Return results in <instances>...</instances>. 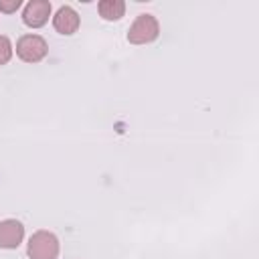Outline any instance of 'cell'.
Returning <instances> with one entry per match:
<instances>
[{
  "label": "cell",
  "instance_id": "1",
  "mask_svg": "<svg viewBox=\"0 0 259 259\" xmlns=\"http://www.w3.org/2000/svg\"><path fill=\"white\" fill-rule=\"evenodd\" d=\"M160 36V24L154 14H138L127 30V42L132 45H148Z\"/></svg>",
  "mask_w": 259,
  "mask_h": 259
},
{
  "label": "cell",
  "instance_id": "2",
  "mask_svg": "<svg viewBox=\"0 0 259 259\" xmlns=\"http://www.w3.org/2000/svg\"><path fill=\"white\" fill-rule=\"evenodd\" d=\"M26 253L30 259H57L59 257V239L51 231H36L30 235Z\"/></svg>",
  "mask_w": 259,
  "mask_h": 259
},
{
  "label": "cell",
  "instance_id": "3",
  "mask_svg": "<svg viewBox=\"0 0 259 259\" xmlns=\"http://www.w3.org/2000/svg\"><path fill=\"white\" fill-rule=\"evenodd\" d=\"M49 45L40 34H22L16 40V55L24 63H38L47 57Z\"/></svg>",
  "mask_w": 259,
  "mask_h": 259
},
{
  "label": "cell",
  "instance_id": "4",
  "mask_svg": "<svg viewBox=\"0 0 259 259\" xmlns=\"http://www.w3.org/2000/svg\"><path fill=\"white\" fill-rule=\"evenodd\" d=\"M51 10L53 6L49 0H30L22 10V22L30 28H40L49 22Z\"/></svg>",
  "mask_w": 259,
  "mask_h": 259
},
{
  "label": "cell",
  "instance_id": "5",
  "mask_svg": "<svg viewBox=\"0 0 259 259\" xmlns=\"http://www.w3.org/2000/svg\"><path fill=\"white\" fill-rule=\"evenodd\" d=\"M24 239V225L16 219L0 221V249H16Z\"/></svg>",
  "mask_w": 259,
  "mask_h": 259
},
{
  "label": "cell",
  "instance_id": "6",
  "mask_svg": "<svg viewBox=\"0 0 259 259\" xmlns=\"http://www.w3.org/2000/svg\"><path fill=\"white\" fill-rule=\"evenodd\" d=\"M79 24H81V18L75 12V8H71V6H61L57 10V14L53 16V26L59 34H73V32H77Z\"/></svg>",
  "mask_w": 259,
  "mask_h": 259
},
{
  "label": "cell",
  "instance_id": "7",
  "mask_svg": "<svg viewBox=\"0 0 259 259\" xmlns=\"http://www.w3.org/2000/svg\"><path fill=\"white\" fill-rule=\"evenodd\" d=\"M97 10L103 20H119L125 14V2L123 0H101L97 4Z\"/></svg>",
  "mask_w": 259,
  "mask_h": 259
},
{
  "label": "cell",
  "instance_id": "8",
  "mask_svg": "<svg viewBox=\"0 0 259 259\" xmlns=\"http://www.w3.org/2000/svg\"><path fill=\"white\" fill-rule=\"evenodd\" d=\"M12 59V42L8 36L0 34V65H6Z\"/></svg>",
  "mask_w": 259,
  "mask_h": 259
},
{
  "label": "cell",
  "instance_id": "9",
  "mask_svg": "<svg viewBox=\"0 0 259 259\" xmlns=\"http://www.w3.org/2000/svg\"><path fill=\"white\" fill-rule=\"evenodd\" d=\"M22 6V0H0V12L12 14Z\"/></svg>",
  "mask_w": 259,
  "mask_h": 259
}]
</instances>
